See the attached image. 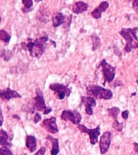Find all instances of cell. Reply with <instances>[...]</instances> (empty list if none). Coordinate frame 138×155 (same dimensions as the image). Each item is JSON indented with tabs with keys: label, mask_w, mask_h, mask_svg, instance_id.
I'll use <instances>...</instances> for the list:
<instances>
[{
	"label": "cell",
	"mask_w": 138,
	"mask_h": 155,
	"mask_svg": "<svg viewBox=\"0 0 138 155\" xmlns=\"http://www.w3.org/2000/svg\"><path fill=\"white\" fill-rule=\"evenodd\" d=\"M137 27L134 28H123L120 32V34L125 40L126 45L124 50L127 53H130L133 49L138 48V37L136 36Z\"/></svg>",
	"instance_id": "obj_1"
},
{
	"label": "cell",
	"mask_w": 138,
	"mask_h": 155,
	"mask_svg": "<svg viewBox=\"0 0 138 155\" xmlns=\"http://www.w3.org/2000/svg\"><path fill=\"white\" fill-rule=\"evenodd\" d=\"M49 37H40V38H37L34 40L32 41L31 38H28V43L26 44V48H27L30 52V54L33 57H41L42 54L44 53V49H45V45L46 42L48 41Z\"/></svg>",
	"instance_id": "obj_2"
},
{
	"label": "cell",
	"mask_w": 138,
	"mask_h": 155,
	"mask_svg": "<svg viewBox=\"0 0 138 155\" xmlns=\"http://www.w3.org/2000/svg\"><path fill=\"white\" fill-rule=\"evenodd\" d=\"M87 92L90 93L95 98H99V99H104V100H108L111 99L113 96L112 91L105 89L99 85H90L87 86Z\"/></svg>",
	"instance_id": "obj_3"
},
{
	"label": "cell",
	"mask_w": 138,
	"mask_h": 155,
	"mask_svg": "<svg viewBox=\"0 0 138 155\" xmlns=\"http://www.w3.org/2000/svg\"><path fill=\"white\" fill-rule=\"evenodd\" d=\"M100 66L102 67V70H103V74H104V85L105 84L106 82H108L109 83L111 82L114 80V79H115V76H116V67L112 66L111 65L108 63L105 59L102 61Z\"/></svg>",
	"instance_id": "obj_4"
},
{
	"label": "cell",
	"mask_w": 138,
	"mask_h": 155,
	"mask_svg": "<svg viewBox=\"0 0 138 155\" xmlns=\"http://www.w3.org/2000/svg\"><path fill=\"white\" fill-rule=\"evenodd\" d=\"M50 89L54 92L57 98L60 100H62L66 97H69L71 93V91H70V89L68 88V86L61 83L50 84Z\"/></svg>",
	"instance_id": "obj_5"
},
{
	"label": "cell",
	"mask_w": 138,
	"mask_h": 155,
	"mask_svg": "<svg viewBox=\"0 0 138 155\" xmlns=\"http://www.w3.org/2000/svg\"><path fill=\"white\" fill-rule=\"evenodd\" d=\"M61 119L62 121H71L74 124H78L79 125V123L82 121V116L81 114L76 110H74V111L65 110V111H62Z\"/></svg>",
	"instance_id": "obj_6"
},
{
	"label": "cell",
	"mask_w": 138,
	"mask_h": 155,
	"mask_svg": "<svg viewBox=\"0 0 138 155\" xmlns=\"http://www.w3.org/2000/svg\"><path fill=\"white\" fill-rule=\"evenodd\" d=\"M78 128L81 132L88 134L89 137H90L91 145H95L98 142V137L100 135V127L99 126H98L95 128L90 129V128H86V126L83 125V124H79Z\"/></svg>",
	"instance_id": "obj_7"
},
{
	"label": "cell",
	"mask_w": 138,
	"mask_h": 155,
	"mask_svg": "<svg viewBox=\"0 0 138 155\" xmlns=\"http://www.w3.org/2000/svg\"><path fill=\"white\" fill-rule=\"evenodd\" d=\"M111 140V133L109 131H107L103 134L100 138L99 141V148H100V153L101 154H105L109 150Z\"/></svg>",
	"instance_id": "obj_8"
},
{
	"label": "cell",
	"mask_w": 138,
	"mask_h": 155,
	"mask_svg": "<svg viewBox=\"0 0 138 155\" xmlns=\"http://www.w3.org/2000/svg\"><path fill=\"white\" fill-rule=\"evenodd\" d=\"M33 108L37 109V111H43L47 108L45 105V101L43 97V94L40 89L37 90V96L34 98V104H33Z\"/></svg>",
	"instance_id": "obj_9"
},
{
	"label": "cell",
	"mask_w": 138,
	"mask_h": 155,
	"mask_svg": "<svg viewBox=\"0 0 138 155\" xmlns=\"http://www.w3.org/2000/svg\"><path fill=\"white\" fill-rule=\"evenodd\" d=\"M56 117H51V118L45 119L43 121L42 126L44 129H46L48 132H50L52 134H55L58 132V127L56 123Z\"/></svg>",
	"instance_id": "obj_10"
},
{
	"label": "cell",
	"mask_w": 138,
	"mask_h": 155,
	"mask_svg": "<svg viewBox=\"0 0 138 155\" xmlns=\"http://www.w3.org/2000/svg\"><path fill=\"white\" fill-rule=\"evenodd\" d=\"M82 103L86 108V113L89 116L93 115V108L96 106V100L94 97H82Z\"/></svg>",
	"instance_id": "obj_11"
},
{
	"label": "cell",
	"mask_w": 138,
	"mask_h": 155,
	"mask_svg": "<svg viewBox=\"0 0 138 155\" xmlns=\"http://www.w3.org/2000/svg\"><path fill=\"white\" fill-rule=\"evenodd\" d=\"M0 97L3 100L9 101L11 98H21V95L19 94L16 91H14V90H11L9 87L5 90H3L0 92Z\"/></svg>",
	"instance_id": "obj_12"
},
{
	"label": "cell",
	"mask_w": 138,
	"mask_h": 155,
	"mask_svg": "<svg viewBox=\"0 0 138 155\" xmlns=\"http://www.w3.org/2000/svg\"><path fill=\"white\" fill-rule=\"evenodd\" d=\"M109 3L108 1H104L99 4V7H97L92 12H91V15L95 18V19H100L102 16V14L108 8Z\"/></svg>",
	"instance_id": "obj_13"
},
{
	"label": "cell",
	"mask_w": 138,
	"mask_h": 155,
	"mask_svg": "<svg viewBox=\"0 0 138 155\" xmlns=\"http://www.w3.org/2000/svg\"><path fill=\"white\" fill-rule=\"evenodd\" d=\"M53 25V27H59L60 25L63 24L66 21V16L64 15L62 12H56L53 15L52 17Z\"/></svg>",
	"instance_id": "obj_14"
},
{
	"label": "cell",
	"mask_w": 138,
	"mask_h": 155,
	"mask_svg": "<svg viewBox=\"0 0 138 155\" xmlns=\"http://www.w3.org/2000/svg\"><path fill=\"white\" fill-rule=\"evenodd\" d=\"M88 9V4L84 2H76L74 3L72 8L73 12L75 14H81V13L86 11Z\"/></svg>",
	"instance_id": "obj_15"
},
{
	"label": "cell",
	"mask_w": 138,
	"mask_h": 155,
	"mask_svg": "<svg viewBox=\"0 0 138 155\" xmlns=\"http://www.w3.org/2000/svg\"><path fill=\"white\" fill-rule=\"evenodd\" d=\"M26 146L29 150L31 153L34 152L35 150H37V139L34 136L28 135L26 137Z\"/></svg>",
	"instance_id": "obj_16"
},
{
	"label": "cell",
	"mask_w": 138,
	"mask_h": 155,
	"mask_svg": "<svg viewBox=\"0 0 138 155\" xmlns=\"http://www.w3.org/2000/svg\"><path fill=\"white\" fill-rule=\"evenodd\" d=\"M46 139L51 140L53 145L52 150H51V155H57L59 153V140L57 138H55L52 136H47Z\"/></svg>",
	"instance_id": "obj_17"
},
{
	"label": "cell",
	"mask_w": 138,
	"mask_h": 155,
	"mask_svg": "<svg viewBox=\"0 0 138 155\" xmlns=\"http://www.w3.org/2000/svg\"><path fill=\"white\" fill-rule=\"evenodd\" d=\"M0 145L3 147H11V144L8 142V134L3 129L0 131Z\"/></svg>",
	"instance_id": "obj_18"
},
{
	"label": "cell",
	"mask_w": 138,
	"mask_h": 155,
	"mask_svg": "<svg viewBox=\"0 0 138 155\" xmlns=\"http://www.w3.org/2000/svg\"><path fill=\"white\" fill-rule=\"evenodd\" d=\"M22 3L24 5L22 8V11L24 13H28L33 9V2L32 0H23Z\"/></svg>",
	"instance_id": "obj_19"
},
{
	"label": "cell",
	"mask_w": 138,
	"mask_h": 155,
	"mask_svg": "<svg viewBox=\"0 0 138 155\" xmlns=\"http://www.w3.org/2000/svg\"><path fill=\"white\" fill-rule=\"evenodd\" d=\"M91 40H92V43H93V51H95L97 49H99L101 46V42H100V39L99 37L95 34H93L91 36Z\"/></svg>",
	"instance_id": "obj_20"
},
{
	"label": "cell",
	"mask_w": 138,
	"mask_h": 155,
	"mask_svg": "<svg viewBox=\"0 0 138 155\" xmlns=\"http://www.w3.org/2000/svg\"><path fill=\"white\" fill-rule=\"evenodd\" d=\"M0 39H1V40H3V42H5L6 44H8L10 42L11 36L6 32L5 30L3 29L0 31Z\"/></svg>",
	"instance_id": "obj_21"
},
{
	"label": "cell",
	"mask_w": 138,
	"mask_h": 155,
	"mask_svg": "<svg viewBox=\"0 0 138 155\" xmlns=\"http://www.w3.org/2000/svg\"><path fill=\"white\" fill-rule=\"evenodd\" d=\"M108 111L109 116L112 117L114 119V121L115 120H117V116H118V114L120 113V108H116V107H113V108H109L108 110Z\"/></svg>",
	"instance_id": "obj_22"
},
{
	"label": "cell",
	"mask_w": 138,
	"mask_h": 155,
	"mask_svg": "<svg viewBox=\"0 0 138 155\" xmlns=\"http://www.w3.org/2000/svg\"><path fill=\"white\" fill-rule=\"evenodd\" d=\"M123 123H120L117 120H115L113 122V124H112V127H113L116 130H117L118 132H120L123 129Z\"/></svg>",
	"instance_id": "obj_23"
},
{
	"label": "cell",
	"mask_w": 138,
	"mask_h": 155,
	"mask_svg": "<svg viewBox=\"0 0 138 155\" xmlns=\"http://www.w3.org/2000/svg\"><path fill=\"white\" fill-rule=\"evenodd\" d=\"M0 155H13V153L8 147H2L0 149Z\"/></svg>",
	"instance_id": "obj_24"
},
{
	"label": "cell",
	"mask_w": 138,
	"mask_h": 155,
	"mask_svg": "<svg viewBox=\"0 0 138 155\" xmlns=\"http://www.w3.org/2000/svg\"><path fill=\"white\" fill-rule=\"evenodd\" d=\"M11 55H12V53H11V52L9 51V50H8V51L3 50V51L2 52V54H1V56H2V57L4 58L5 61H8V60H10V58L11 57Z\"/></svg>",
	"instance_id": "obj_25"
},
{
	"label": "cell",
	"mask_w": 138,
	"mask_h": 155,
	"mask_svg": "<svg viewBox=\"0 0 138 155\" xmlns=\"http://www.w3.org/2000/svg\"><path fill=\"white\" fill-rule=\"evenodd\" d=\"M41 121V116L40 115L39 113H36L35 114L34 119H33V121H34L35 124H37L39 121Z\"/></svg>",
	"instance_id": "obj_26"
},
{
	"label": "cell",
	"mask_w": 138,
	"mask_h": 155,
	"mask_svg": "<svg viewBox=\"0 0 138 155\" xmlns=\"http://www.w3.org/2000/svg\"><path fill=\"white\" fill-rule=\"evenodd\" d=\"M46 152V148L45 147H41L39 150V151H37V153L35 155H44Z\"/></svg>",
	"instance_id": "obj_27"
},
{
	"label": "cell",
	"mask_w": 138,
	"mask_h": 155,
	"mask_svg": "<svg viewBox=\"0 0 138 155\" xmlns=\"http://www.w3.org/2000/svg\"><path fill=\"white\" fill-rule=\"evenodd\" d=\"M133 10L135 11L136 12V14H138V0L133 1Z\"/></svg>",
	"instance_id": "obj_28"
},
{
	"label": "cell",
	"mask_w": 138,
	"mask_h": 155,
	"mask_svg": "<svg viewBox=\"0 0 138 155\" xmlns=\"http://www.w3.org/2000/svg\"><path fill=\"white\" fill-rule=\"evenodd\" d=\"M128 115H129V111H128V110H125V111H124L123 112H122V118H123L124 120L127 121L128 118Z\"/></svg>",
	"instance_id": "obj_29"
},
{
	"label": "cell",
	"mask_w": 138,
	"mask_h": 155,
	"mask_svg": "<svg viewBox=\"0 0 138 155\" xmlns=\"http://www.w3.org/2000/svg\"><path fill=\"white\" fill-rule=\"evenodd\" d=\"M51 111H52V108H47L44 110L43 113H44V115H48V114L50 113V112H51Z\"/></svg>",
	"instance_id": "obj_30"
},
{
	"label": "cell",
	"mask_w": 138,
	"mask_h": 155,
	"mask_svg": "<svg viewBox=\"0 0 138 155\" xmlns=\"http://www.w3.org/2000/svg\"><path fill=\"white\" fill-rule=\"evenodd\" d=\"M133 146H134V150H135L136 152L138 153V143L136 142L133 143Z\"/></svg>",
	"instance_id": "obj_31"
},
{
	"label": "cell",
	"mask_w": 138,
	"mask_h": 155,
	"mask_svg": "<svg viewBox=\"0 0 138 155\" xmlns=\"http://www.w3.org/2000/svg\"><path fill=\"white\" fill-rule=\"evenodd\" d=\"M3 111H1V123H0V125H3Z\"/></svg>",
	"instance_id": "obj_32"
},
{
	"label": "cell",
	"mask_w": 138,
	"mask_h": 155,
	"mask_svg": "<svg viewBox=\"0 0 138 155\" xmlns=\"http://www.w3.org/2000/svg\"><path fill=\"white\" fill-rule=\"evenodd\" d=\"M136 82H137V84H138V79H137V80H136Z\"/></svg>",
	"instance_id": "obj_33"
},
{
	"label": "cell",
	"mask_w": 138,
	"mask_h": 155,
	"mask_svg": "<svg viewBox=\"0 0 138 155\" xmlns=\"http://www.w3.org/2000/svg\"><path fill=\"white\" fill-rule=\"evenodd\" d=\"M24 155H27V154H24Z\"/></svg>",
	"instance_id": "obj_34"
}]
</instances>
